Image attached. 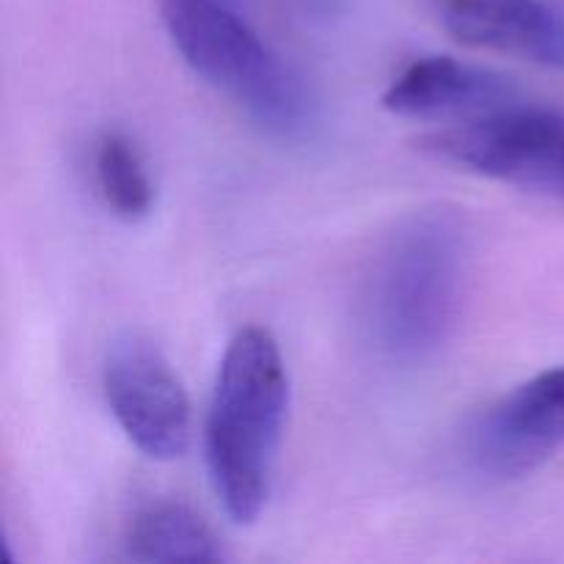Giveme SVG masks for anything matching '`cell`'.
I'll list each match as a JSON object with an SVG mask.
<instances>
[{
	"label": "cell",
	"mask_w": 564,
	"mask_h": 564,
	"mask_svg": "<svg viewBox=\"0 0 564 564\" xmlns=\"http://www.w3.org/2000/svg\"><path fill=\"white\" fill-rule=\"evenodd\" d=\"M471 242L449 207L402 218L358 284V323L380 358L402 367L433 361L455 339L468 295Z\"/></svg>",
	"instance_id": "cell-1"
},
{
	"label": "cell",
	"mask_w": 564,
	"mask_h": 564,
	"mask_svg": "<svg viewBox=\"0 0 564 564\" xmlns=\"http://www.w3.org/2000/svg\"><path fill=\"white\" fill-rule=\"evenodd\" d=\"M286 411L290 378L275 336L262 325L237 330L215 378L204 449L215 494L240 527L268 505Z\"/></svg>",
	"instance_id": "cell-2"
},
{
	"label": "cell",
	"mask_w": 564,
	"mask_h": 564,
	"mask_svg": "<svg viewBox=\"0 0 564 564\" xmlns=\"http://www.w3.org/2000/svg\"><path fill=\"white\" fill-rule=\"evenodd\" d=\"M160 17L185 64L257 124L284 138L306 130L312 94L237 9L218 0H160Z\"/></svg>",
	"instance_id": "cell-3"
},
{
	"label": "cell",
	"mask_w": 564,
	"mask_h": 564,
	"mask_svg": "<svg viewBox=\"0 0 564 564\" xmlns=\"http://www.w3.org/2000/svg\"><path fill=\"white\" fill-rule=\"evenodd\" d=\"M430 158L564 202V113L501 105L416 141Z\"/></svg>",
	"instance_id": "cell-4"
},
{
	"label": "cell",
	"mask_w": 564,
	"mask_h": 564,
	"mask_svg": "<svg viewBox=\"0 0 564 564\" xmlns=\"http://www.w3.org/2000/svg\"><path fill=\"white\" fill-rule=\"evenodd\" d=\"M102 391L121 433L152 460H176L191 446V397L158 341L124 334L102 364Z\"/></svg>",
	"instance_id": "cell-5"
},
{
	"label": "cell",
	"mask_w": 564,
	"mask_h": 564,
	"mask_svg": "<svg viewBox=\"0 0 564 564\" xmlns=\"http://www.w3.org/2000/svg\"><path fill=\"white\" fill-rule=\"evenodd\" d=\"M564 449V367L545 369L474 422L468 457L496 479H521Z\"/></svg>",
	"instance_id": "cell-6"
},
{
	"label": "cell",
	"mask_w": 564,
	"mask_h": 564,
	"mask_svg": "<svg viewBox=\"0 0 564 564\" xmlns=\"http://www.w3.org/2000/svg\"><path fill=\"white\" fill-rule=\"evenodd\" d=\"M435 14L466 47L564 66V20L545 0H438Z\"/></svg>",
	"instance_id": "cell-7"
},
{
	"label": "cell",
	"mask_w": 564,
	"mask_h": 564,
	"mask_svg": "<svg viewBox=\"0 0 564 564\" xmlns=\"http://www.w3.org/2000/svg\"><path fill=\"white\" fill-rule=\"evenodd\" d=\"M512 99L510 83L452 55H419L383 91V108L411 119L477 116Z\"/></svg>",
	"instance_id": "cell-8"
},
{
	"label": "cell",
	"mask_w": 564,
	"mask_h": 564,
	"mask_svg": "<svg viewBox=\"0 0 564 564\" xmlns=\"http://www.w3.org/2000/svg\"><path fill=\"white\" fill-rule=\"evenodd\" d=\"M132 562H218L224 545L207 521L185 501L154 499L138 507L121 534Z\"/></svg>",
	"instance_id": "cell-9"
},
{
	"label": "cell",
	"mask_w": 564,
	"mask_h": 564,
	"mask_svg": "<svg viewBox=\"0 0 564 564\" xmlns=\"http://www.w3.org/2000/svg\"><path fill=\"white\" fill-rule=\"evenodd\" d=\"M94 182L116 218L135 224L152 213L154 185L135 143L121 132H105L94 149Z\"/></svg>",
	"instance_id": "cell-10"
},
{
	"label": "cell",
	"mask_w": 564,
	"mask_h": 564,
	"mask_svg": "<svg viewBox=\"0 0 564 564\" xmlns=\"http://www.w3.org/2000/svg\"><path fill=\"white\" fill-rule=\"evenodd\" d=\"M218 3H224V6H231V9H237V3H240V0H218Z\"/></svg>",
	"instance_id": "cell-11"
}]
</instances>
